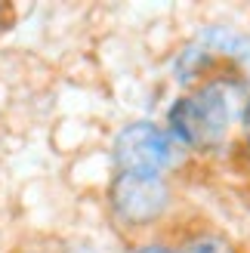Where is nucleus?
<instances>
[{
  "label": "nucleus",
  "instance_id": "nucleus-8",
  "mask_svg": "<svg viewBox=\"0 0 250 253\" xmlns=\"http://www.w3.org/2000/svg\"><path fill=\"white\" fill-rule=\"evenodd\" d=\"M238 130H241V142H244V151L250 155V102H247L244 115H241V124H238Z\"/></svg>",
  "mask_w": 250,
  "mask_h": 253
},
{
  "label": "nucleus",
  "instance_id": "nucleus-2",
  "mask_svg": "<svg viewBox=\"0 0 250 253\" xmlns=\"http://www.w3.org/2000/svg\"><path fill=\"white\" fill-rule=\"evenodd\" d=\"M176 207V188L170 176H133L111 173L105 185V210L118 232L145 238L158 232Z\"/></svg>",
  "mask_w": 250,
  "mask_h": 253
},
{
  "label": "nucleus",
  "instance_id": "nucleus-1",
  "mask_svg": "<svg viewBox=\"0 0 250 253\" xmlns=\"http://www.w3.org/2000/svg\"><path fill=\"white\" fill-rule=\"evenodd\" d=\"M250 102V84L238 74H213L195 90L179 93L167 105L164 126L185 155H216L229 145Z\"/></svg>",
  "mask_w": 250,
  "mask_h": 253
},
{
  "label": "nucleus",
  "instance_id": "nucleus-7",
  "mask_svg": "<svg viewBox=\"0 0 250 253\" xmlns=\"http://www.w3.org/2000/svg\"><path fill=\"white\" fill-rule=\"evenodd\" d=\"M12 19H16V6H12L9 0H0V34H6V31H9Z\"/></svg>",
  "mask_w": 250,
  "mask_h": 253
},
{
  "label": "nucleus",
  "instance_id": "nucleus-6",
  "mask_svg": "<svg viewBox=\"0 0 250 253\" xmlns=\"http://www.w3.org/2000/svg\"><path fill=\"white\" fill-rule=\"evenodd\" d=\"M130 253H176V247H173V241H167V238H145V241L133 244Z\"/></svg>",
  "mask_w": 250,
  "mask_h": 253
},
{
  "label": "nucleus",
  "instance_id": "nucleus-5",
  "mask_svg": "<svg viewBox=\"0 0 250 253\" xmlns=\"http://www.w3.org/2000/svg\"><path fill=\"white\" fill-rule=\"evenodd\" d=\"M173 247L176 253H241V247L213 225H195V229L179 232Z\"/></svg>",
  "mask_w": 250,
  "mask_h": 253
},
{
  "label": "nucleus",
  "instance_id": "nucleus-4",
  "mask_svg": "<svg viewBox=\"0 0 250 253\" xmlns=\"http://www.w3.org/2000/svg\"><path fill=\"white\" fill-rule=\"evenodd\" d=\"M222 71L226 68H222L219 62L195 41V37L189 43H182L176 49V56H173V62H170V78L182 86V93L201 86L204 81H210L213 74H222Z\"/></svg>",
  "mask_w": 250,
  "mask_h": 253
},
{
  "label": "nucleus",
  "instance_id": "nucleus-3",
  "mask_svg": "<svg viewBox=\"0 0 250 253\" xmlns=\"http://www.w3.org/2000/svg\"><path fill=\"white\" fill-rule=\"evenodd\" d=\"M185 151L173 142L164 124L158 121H127L108 142V158L115 173L133 176H170L179 167Z\"/></svg>",
  "mask_w": 250,
  "mask_h": 253
},
{
  "label": "nucleus",
  "instance_id": "nucleus-9",
  "mask_svg": "<svg viewBox=\"0 0 250 253\" xmlns=\"http://www.w3.org/2000/svg\"><path fill=\"white\" fill-rule=\"evenodd\" d=\"M16 253H53V250H43V247H22Z\"/></svg>",
  "mask_w": 250,
  "mask_h": 253
}]
</instances>
